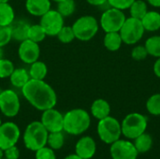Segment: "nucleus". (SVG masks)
<instances>
[{
	"mask_svg": "<svg viewBox=\"0 0 160 159\" xmlns=\"http://www.w3.org/2000/svg\"><path fill=\"white\" fill-rule=\"evenodd\" d=\"M40 122L49 133L64 130V114L54 108L43 111Z\"/></svg>",
	"mask_w": 160,
	"mask_h": 159,
	"instance_id": "nucleus-13",
	"label": "nucleus"
},
{
	"mask_svg": "<svg viewBox=\"0 0 160 159\" xmlns=\"http://www.w3.org/2000/svg\"><path fill=\"white\" fill-rule=\"evenodd\" d=\"M90 111H91V114L96 119L101 120L110 115L111 105L107 100L103 98H98L92 103Z\"/></svg>",
	"mask_w": 160,
	"mask_h": 159,
	"instance_id": "nucleus-18",
	"label": "nucleus"
},
{
	"mask_svg": "<svg viewBox=\"0 0 160 159\" xmlns=\"http://www.w3.org/2000/svg\"><path fill=\"white\" fill-rule=\"evenodd\" d=\"M148 121L142 113L132 112L128 114L121 123L122 135L128 140H134L146 132Z\"/></svg>",
	"mask_w": 160,
	"mask_h": 159,
	"instance_id": "nucleus-4",
	"label": "nucleus"
},
{
	"mask_svg": "<svg viewBox=\"0 0 160 159\" xmlns=\"http://www.w3.org/2000/svg\"><path fill=\"white\" fill-rule=\"evenodd\" d=\"M103 44H104V47L110 52L118 51L123 44V40L120 36V33L119 32L105 33Z\"/></svg>",
	"mask_w": 160,
	"mask_h": 159,
	"instance_id": "nucleus-22",
	"label": "nucleus"
},
{
	"mask_svg": "<svg viewBox=\"0 0 160 159\" xmlns=\"http://www.w3.org/2000/svg\"><path fill=\"white\" fill-rule=\"evenodd\" d=\"M56 37L58 40L64 44H68L76 38L72 26H66V25L62 27V29L60 30V32L57 34Z\"/></svg>",
	"mask_w": 160,
	"mask_h": 159,
	"instance_id": "nucleus-31",
	"label": "nucleus"
},
{
	"mask_svg": "<svg viewBox=\"0 0 160 159\" xmlns=\"http://www.w3.org/2000/svg\"><path fill=\"white\" fill-rule=\"evenodd\" d=\"M35 159H56L54 150L50 147H42L35 152Z\"/></svg>",
	"mask_w": 160,
	"mask_h": 159,
	"instance_id": "nucleus-35",
	"label": "nucleus"
},
{
	"mask_svg": "<svg viewBox=\"0 0 160 159\" xmlns=\"http://www.w3.org/2000/svg\"><path fill=\"white\" fill-rule=\"evenodd\" d=\"M144 27L142 21L136 18H127L119 30L123 43L127 45H134L138 43L144 35Z\"/></svg>",
	"mask_w": 160,
	"mask_h": 159,
	"instance_id": "nucleus-7",
	"label": "nucleus"
},
{
	"mask_svg": "<svg viewBox=\"0 0 160 159\" xmlns=\"http://www.w3.org/2000/svg\"><path fill=\"white\" fill-rule=\"evenodd\" d=\"M18 56L22 62L27 65L38 61L40 56V48L38 43L30 39H25L20 42L18 48Z\"/></svg>",
	"mask_w": 160,
	"mask_h": 159,
	"instance_id": "nucleus-14",
	"label": "nucleus"
},
{
	"mask_svg": "<svg viewBox=\"0 0 160 159\" xmlns=\"http://www.w3.org/2000/svg\"><path fill=\"white\" fill-rule=\"evenodd\" d=\"M2 124V120H1V118H0V125Z\"/></svg>",
	"mask_w": 160,
	"mask_h": 159,
	"instance_id": "nucleus-46",
	"label": "nucleus"
},
{
	"mask_svg": "<svg viewBox=\"0 0 160 159\" xmlns=\"http://www.w3.org/2000/svg\"><path fill=\"white\" fill-rule=\"evenodd\" d=\"M76 39L80 41L91 40L98 32L99 23L98 20L91 15H83L78 18L71 25Z\"/></svg>",
	"mask_w": 160,
	"mask_h": 159,
	"instance_id": "nucleus-5",
	"label": "nucleus"
},
{
	"mask_svg": "<svg viewBox=\"0 0 160 159\" xmlns=\"http://www.w3.org/2000/svg\"><path fill=\"white\" fill-rule=\"evenodd\" d=\"M14 68V64L9 59H6L3 57L0 58V79L9 78Z\"/></svg>",
	"mask_w": 160,
	"mask_h": 159,
	"instance_id": "nucleus-32",
	"label": "nucleus"
},
{
	"mask_svg": "<svg viewBox=\"0 0 160 159\" xmlns=\"http://www.w3.org/2000/svg\"><path fill=\"white\" fill-rule=\"evenodd\" d=\"M10 0H0V2H8Z\"/></svg>",
	"mask_w": 160,
	"mask_h": 159,
	"instance_id": "nucleus-45",
	"label": "nucleus"
},
{
	"mask_svg": "<svg viewBox=\"0 0 160 159\" xmlns=\"http://www.w3.org/2000/svg\"><path fill=\"white\" fill-rule=\"evenodd\" d=\"M148 4H150L152 7H160V0H146Z\"/></svg>",
	"mask_w": 160,
	"mask_h": 159,
	"instance_id": "nucleus-40",
	"label": "nucleus"
},
{
	"mask_svg": "<svg viewBox=\"0 0 160 159\" xmlns=\"http://www.w3.org/2000/svg\"><path fill=\"white\" fill-rule=\"evenodd\" d=\"M46 37H47V35L39 23L30 24V27L28 29V34H27L28 39H30L34 42L39 43V42L43 41L46 38Z\"/></svg>",
	"mask_w": 160,
	"mask_h": 159,
	"instance_id": "nucleus-27",
	"label": "nucleus"
},
{
	"mask_svg": "<svg viewBox=\"0 0 160 159\" xmlns=\"http://www.w3.org/2000/svg\"><path fill=\"white\" fill-rule=\"evenodd\" d=\"M21 136L19 127L13 122H6L0 125V149H6L17 144Z\"/></svg>",
	"mask_w": 160,
	"mask_h": 159,
	"instance_id": "nucleus-11",
	"label": "nucleus"
},
{
	"mask_svg": "<svg viewBox=\"0 0 160 159\" xmlns=\"http://www.w3.org/2000/svg\"><path fill=\"white\" fill-rule=\"evenodd\" d=\"M133 144L139 154L147 153L151 150L153 146V138L151 137V135L144 132L136 139H134Z\"/></svg>",
	"mask_w": 160,
	"mask_h": 159,
	"instance_id": "nucleus-23",
	"label": "nucleus"
},
{
	"mask_svg": "<svg viewBox=\"0 0 160 159\" xmlns=\"http://www.w3.org/2000/svg\"><path fill=\"white\" fill-rule=\"evenodd\" d=\"M12 39L11 28L9 26H0V48L8 45Z\"/></svg>",
	"mask_w": 160,
	"mask_h": 159,
	"instance_id": "nucleus-33",
	"label": "nucleus"
},
{
	"mask_svg": "<svg viewBox=\"0 0 160 159\" xmlns=\"http://www.w3.org/2000/svg\"><path fill=\"white\" fill-rule=\"evenodd\" d=\"M134 1L135 0H108V4L112 7L124 11L126 9H128Z\"/></svg>",
	"mask_w": 160,
	"mask_h": 159,
	"instance_id": "nucleus-36",
	"label": "nucleus"
},
{
	"mask_svg": "<svg viewBox=\"0 0 160 159\" xmlns=\"http://www.w3.org/2000/svg\"><path fill=\"white\" fill-rule=\"evenodd\" d=\"M2 159H6V158H2Z\"/></svg>",
	"mask_w": 160,
	"mask_h": 159,
	"instance_id": "nucleus-47",
	"label": "nucleus"
},
{
	"mask_svg": "<svg viewBox=\"0 0 160 159\" xmlns=\"http://www.w3.org/2000/svg\"><path fill=\"white\" fill-rule=\"evenodd\" d=\"M126 19L127 17L123 10L111 7L102 13L99 24L105 33L119 32Z\"/></svg>",
	"mask_w": 160,
	"mask_h": 159,
	"instance_id": "nucleus-8",
	"label": "nucleus"
},
{
	"mask_svg": "<svg viewBox=\"0 0 160 159\" xmlns=\"http://www.w3.org/2000/svg\"><path fill=\"white\" fill-rule=\"evenodd\" d=\"M49 132L40 121L31 122L23 132V143L26 149L36 152L47 145Z\"/></svg>",
	"mask_w": 160,
	"mask_h": 159,
	"instance_id": "nucleus-3",
	"label": "nucleus"
},
{
	"mask_svg": "<svg viewBox=\"0 0 160 159\" xmlns=\"http://www.w3.org/2000/svg\"><path fill=\"white\" fill-rule=\"evenodd\" d=\"M4 152V157L6 159H18L20 157V151L16 145L6 149Z\"/></svg>",
	"mask_w": 160,
	"mask_h": 159,
	"instance_id": "nucleus-37",
	"label": "nucleus"
},
{
	"mask_svg": "<svg viewBox=\"0 0 160 159\" xmlns=\"http://www.w3.org/2000/svg\"><path fill=\"white\" fill-rule=\"evenodd\" d=\"M65 142V138L62 133L60 132H50L48 135L47 144L52 150H59L63 147Z\"/></svg>",
	"mask_w": 160,
	"mask_h": 159,
	"instance_id": "nucleus-28",
	"label": "nucleus"
},
{
	"mask_svg": "<svg viewBox=\"0 0 160 159\" xmlns=\"http://www.w3.org/2000/svg\"><path fill=\"white\" fill-rule=\"evenodd\" d=\"M3 57V52H2V48H0V58Z\"/></svg>",
	"mask_w": 160,
	"mask_h": 159,
	"instance_id": "nucleus-43",
	"label": "nucleus"
},
{
	"mask_svg": "<svg viewBox=\"0 0 160 159\" xmlns=\"http://www.w3.org/2000/svg\"><path fill=\"white\" fill-rule=\"evenodd\" d=\"M4 157V152L2 149H0V159H2Z\"/></svg>",
	"mask_w": 160,
	"mask_h": 159,
	"instance_id": "nucleus-42",
	"label": "nucleus"
},
{
	"mask_svg": "<svg viewBox=\"0 0 160 159\" xmlns=\"http://www.w3.org/2000/svg\"><path fill=\"white\" fill-rule=\"evenodd\" d=\"M148 55L156 58L160 57V36H153L146 39L144 44Z\"/></svg>",
	"mask_w": 160,
	"mask_h": 159,
	"instance_id": "nucleus-26",
	"label": "nucleus"
},
{
	"mask_svg": "<svg viewBox=\"0 0 160 159\" xmlns=\"http://www.w3.org/2000/svg\"><path fill=\"white\" fill-rule=\"evenodd\" d=\"M29 27H30V24L26 21L15 20L10 24L12 39H15L16 41H19V42H22V41L27 39V34H28Z\"/></svg>",
	"mask_w": 160,
	"mask_h": 159,
	"instance_id": "nucleus-17",
	"label": "nucleus"
},
{
	"mask_svg": "<svg viewBox=\"0 0 160 159\" xmlns=\"http://www.w3.org/2000/svg\"><path fill=\"white\" fill-rule=\"evenodd\" d=\"M141 21L145 31L155 32L160 29V13L156 10H148Z\"/></svg>",
	"mask_w": 160,
	"mask_h": 159,
	"instance_id": "nucleus-19",
	"label": "nucleus"
},
{
	"mask_svg": "<svg viewBox=\"0 0 160 159\" xmlns=\"http://www.w3.org/2000/svg\"><path fill=\"white\" fill-rule=\"evenodd\" d=\"M22 94L31 106L41 112L54 108L57 103L54 89L44 80L30 79L22 88Z\"/></svg>",
	"mask_w": 160,
	"mask_h": 159,
	"instance_id": "nucleus-1",
	"label": "nucleus"
},
{
	"mask_svg": "<svg viewBox=\"0 0 160 159\" xmlns=\"http://www.w3.org/2000/svg\"><path fill=\"white\" fill-rule=\"evenodd\" d=\"M64 18L71 16L76 10V3L74 0H63L57 3L56 9Z\"/></svg>",
	"mask_w": 160,
	"mask_h": 159,
	"instance_id": "nucleus-29",
	"label": "nucleus"
},
{
	"mask_svg": "<svg viewBox=\"0 0 160 159\" xmlns=\"http://www.w3.org/2000/svg\"><path fill=\"white\" fill-rule=\"evenodd\" d=\"M154 73L158 78L160 79V57L157 59V61L154 64Z\"/></svg>",
	"mask_w": 160,
	"mask_h": 159,
	"instance_id": "nucleus-39",
	"label": "nucleus"
},
{
	"mask_svg": "<svg viewBox=\"0 0 160 159\" xmlns=\"http://www.w3.org/2000/svg\"><path fill=\"white\" fill-rule=\"evenodd\" d=\"M28 72L32 80H44L48 73V67L44 62L38 60L30 65Z\"/></svg>",
	"mask_w": 160,
	"mask_h": 159,
	"instance_id": "nucleus-24",
	"label": "nucleus"
},
{
	"mask_svg": "<svg viewBox=\"0 0 160 159\" xmlns=\"http://www.w3.org/2000/svg\"><path fill=\"white\" fill-rule=\"evenodd\" d=\"M91 125L90 114L83 109H73L64 114V131L78 136L84 133Z\"/></svg>",
	"mask_w": 160,
	"mask_h": 159,
	"instance_id": "nucleus-2",
	"label": "nucleus"
},
{
	"mask_svg": "<svg viewBox=\"0 0 160 159\" xmlns=\"http://www.w3.org/2000/svg\"><path fill=\"white\" fill-rule=\"evenodd\" d=\"M97 130L99 139L107 144H112L118 141L122 135L121 123L110 115L98 120Z\"/></svg>",
	"mask_w": 160,
	"mask_h": 159,
	"instance_id": "nucleus-6",
	"label": "nucleus"
},
{
	"mask_svg": "<svg viewBox=\"0 0 160 159\" xmlns=\"http://www.w3.org/2000/svg\"><path fill=\"white\" fill-rule=\"evenodd\" d=\"M51 1H53V2H55V3H59V2H61V1H63V0H51Z\"/></svg>",
	"mask_w": 160,
	"mask_h": 159,
	"instance_id": "nucleus-44",
	"label": "nucleus"
},
{
	"mask_svg": "<svg viewBox=\"0 0 160 159\" xmlns=\"http://www.w3.org/2000/svg\"><path fill=\"white\" fill-rule=\"evenodd\" d=\"M128 9L130 17L142 20L148 11V6L144 0H135Z\"/></svg>",
	"mask_w": 160,
	"mask_h": 159,
	"instance_id": "nucleus-25",
	"label": "nucleus"
},
{
	"mask_svg": "<svg viewBox=\"0 0 160 159\" xmlns=\"http://www.w3.org/2000/svg\"><path fill=\"white\" fill-rule=\"evenodd\" d=\"M15 21V11L8 2H0V26H9Z\"/></svg>",
	"mask_w": 160,
	"mask_h": 159,
	"instance_id": "nucleus-21",
	"label": "nucleus"
},
{
	"mask_svg": "<svg viewBox=\"0 0 160 159\" xmlns=\"http://www.w3.org/2000/svg\"><path fill=\"white\" fill-rule=\"evenodd\" d=\"M64 23V17L56 9L52 8L43 14L39 21V24L44 29L46 35L50 37H56L65 25Z\"/></svg>",
	"mask_w": 160,
	"mask_h": 159,
	"instance_id": "nucleus-10",
	"label": "nucleus"
},
{
	"mask_svg": "<svg viewBox=\"0 0 160 159\" xmlns=\"http://www.w3.org/2000/svg\"><path fill=\"white\" fill-rule=\"evenodd\" d=\"M86 2L95 7H101L105 4H108V0H86Z\"/></svg>",
	"mask_w": 160,
	"mask_h": 159,
	"instance_id": "nucleus-38",
	"label": "nucleus"
},
{
	"mask_svg": "<svg viewBox=\"0 0 160 159\" xmlns=\"http://www.w3.org/2000/svg\"><path fill=\"white\" fill-rule=\"evenodd\" d=\"M148 56V52L144 45L135 46L131 51V57L135 61H142Z\"/></svg>",
	"mask_w": 160,
	"mask_h": 159,
	"instance_id": "nucleus-34",
	"label": "nucleus"
},
{
	"mask_svg": "<svg viewBox=\"0 0 160 159\" xmlns=\"http://www.w3.org/2000/svg\"><path fill=\"white\" fill-rule=\"evenodd\" d=\"M110 154L112 159H137L139 156L133 142L121 139L111 144Z\"/></svg>",
	"mask_w": 160,
	"mask_h": 159,
	"instance_id": "nucleus-12",
	"label": "nucleus"
},
{
	"mask_svg": "<svg viewBox=\"0 0 160 159\" xmlns=\"http://www.w3.org/2000/svg\"><path fill=\"white\" fill-rule=\"evenodd\" d=\"M147 112L155 116L160 115V94L152 95L146 101Z\"/></svg>",
	"mask_w": 160,
	"mask_h": 159,
	"instance_id": "nucleus-30",
	"label": "nucleus"
},
{
	"mask_svg": "<svg viewBox=\"0 0 160 159\" xmlns=\"http://www.w3.org/2000/svg\"><path fill=\"white\" fill-rule=\"evenodd\" d=\"M51 0H26L25 9L30 15L41 17L47 11L51 9Z\"/></svg>",
	"mask_w": 160,
	"mask_h": 159,
	"instance_id": "nucleus-16",
	"label": "nucleus"
},
{
	"mask_svg": "<svg viewBox=\"0 0 160 159\" xmlns=\"http://www.w3.org/2000/svg\"><path fill=\"white\" fill-rule=\"evenodd\" d=\"M97 152V144L92 137L81 138L75 145V154L82 159H91Z\"/></svg>",
	"mask_w": 160,
	"mask_h": 159,
	"instance_id": "nucleus-15",
	"label": "nucleus"
},
{
	"mask_svg": "<svg viewBox=\"0 0 160 159\" xmlns=\"http://www.w3.org/2000/svg\"><path fill=\"white\" fill-rule=\"evenodd\" d=\"M8 79L12 86L22 89L30 80V75L28 70H26L25 68L19 67V68H14L13 72L11 73Z\"/></svg>",
	"mask_w": 160,
	"mask_h": 159,
	"instance_id": "nucleus-20",
	"label": "nucleus"
},
{
	"mask_svg": "<svg viewBox=\"0 0 160 159\" xmlns=\"http://www.w3.org/2000/svg\"><path fill=\"white\" fill-rule=\"evenodd\" d=\"M21 109V102L18 94L12 89H6L0 92V112L6 117H15Z\"/></svg>",
	"mask_w": 160,
	"mask_h": 159,
	"instance_id": "nucleus-9",
	"label": "nucleus"
},
{
	"mask_svg": "<svg viewBox=\"0 0 160 159\" xmlns=\"http://www.w3.org/2000/svg\"><path fill=\"white\" fill-rule=\"evenodd\" d=\"M64 159H82V158H81L80 157H78L76 154H73V155H69V156L66 157Z\"/></svg>",
	"mask_w": 160,
	"mask_h": 159,
	"instance_id": "nucleus-41",
	"label": "nucleus"
}]
</instances>
